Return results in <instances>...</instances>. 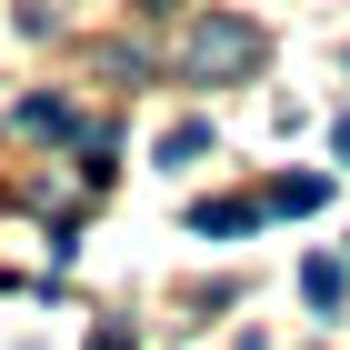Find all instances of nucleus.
I'll use <instances>...</instances> for the list:
<instances>
[{
    "label": "nucleus",
    "instance_id": "f03ea898",
    "mask_svg": "<svg viewBox=\"0 0 350 350\" xmlns=\"http://www.w3.org/2000/svg\"><path fill=\"white\" fill-rule=\"evenodd\" d=\"M250 220H260V200H200V211H190V230H200V241H241Z\"/></svg>",
    "mask_w": 350,
    "mask_h": 350
},
{
    "label": "nucleus",
    "instance_id": "1a4fd4ad",
    "mask_svg": "<svg viewBox=\"0 0 350 350\" xmlns=\"http://www.w3.org/2000/svg\"><path fill=\"white\" fill-rule=\"evenodd\" d=\"M340 161H350V120H340Z\"/></svg>",
    "mask_w": 350,
    "mask_h": 350
},
{
    "label": "nucleus",
    "instance_id": "6e6552de",
    "mask_svg": "<svg viewBox=\"0 0 350 350\" xmlns=\"http://www.w3.org/2000/svg\"><path fill=\"white\" fill-rule=\"evenodd\" d=\"M230 350H260V330H241V340H230Z\"/></svg>",
    "mask_w": 350,
    "mask_h": 350
},
{
    "label": "nucleus",
    "instance_id": "9d476101",
    "mask_svg": "<svg viewBox=\"0 0 350 350\" xmlns=\"http://www.w3.org/2000/svg\"><path fill=\"white\" fill-rule=\"evenodd\" d=\"M150 10H180V0H150Z\"/></svg>",
    "mask_w": 350,
    "mask_h": 350
},
{
    "label": "nucleus",
    "instance_id": "423d86ee",
    "mask_svg": "<svg viewBox=\"0 0 350 350\" xmlns=\"http://www.w3.org/2000/svg\"><path fill=\"white\" fill-rule=\"evenodd\" d=\"M21 131H51V140H70V131H81V120H70V110H60V100H21Z\"/></svg>",
    "mask_w": 350,
    "mask_h": 350
},
{
    "label": "nucleus",
    "instance_id": "39448f33",
    "mask_svg": "<svg viewBox=\"0 0 350 350\" xmlns=\"http://www.w3.org/2000/svg\"><path fill=\"white\" fill-rule=\"evenodd\" d=\"M300 291H310V310H340V260H310V270H300Z\"/></svg>",
    "mask_w": 350,
    "mask_h": 350
},
{
    "label": "nucleus",
    "instance_id": "7ed1b4c3",
    "mask_svg": "<svg viewBox=\"0 0 350 350\" xmlns=\"http://www.w3.org/2000/svg\"><path fill=\"white\" fill-rule=\"evenodd\" d=\"M321 200H330V180H310V170H300V180H270L260 211H321Z\"/></svg>",
    "mask_w": 350,
    "mask_h": 350
},
{
    "label": "nucleus",
    "instance_id": "0eeeda50",
    "mask_svg": "<svg viewBox=\"0 0 350 350\" xmlns=\"http://www.w3.org/2000/svg\"><path fill=\"white\" fill-rule=\"evenodd\" d=\"M90 350H131V340H120V330H100V340H90Z\"/></svg>",
    "mask_w": 350,
    "mask_h": 350
},
{
    "label": "nucleus",
    "instance_id": "f257e3e1",
    "mask_svg": "<svg viewBox=\"0 0 350 350\" xmlns=\"http://www.w3.org/2000/svg\"><path fill=\"white\" fill-rule=\"evenodd\" d=\"M190 70H200V81L260 70V30H250V21H200V30H190Z\"/></svg>",
    "mask_w": 350,
    "mask_h": 350
},
{
    "label": "nucleus",
    "instance_id": "20e7f679",
    "mask_svg": "<svg viewBox=\"0 0 350 350\" xmlns=\"http://www.w3.org/2000/svg\"><path fill=\"white\" fill-rule=\"evenodd\" d=\"M200 150H211V131H200V120H180V131L161 140V170H190V161H200Z\"/></svg>",
    "mask_w": 350,
    "mask_h": 350
}]
</instances>
